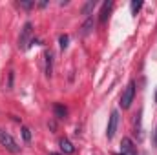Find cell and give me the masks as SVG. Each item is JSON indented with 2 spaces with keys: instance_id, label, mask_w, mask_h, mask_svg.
<instances>
[{
  "instance_id": "cell-1",
  "label": "cell",
  "mask_w": 157,
  "mask_h": 155,
  "mask_svg": "<svg viewBox=\"0 0 157 155\" xmlns=\"http://www.w3.org/2000/svg\"><path fill=\"white\" fill-rule=\"evenodd\" d=\"M133 97H135V82L132 80L126 88H124V91H122V95H121V108L122 110H128L130 106H132V102H133Z\"/></svg>"
},
{
  "instance_id": "cell-2",
  "label": "cell",
  "mask_w": 157,
  "mask_h": 155,
  "mask_svg": "<svg viewBox=\"0 0 157 155\" xmlns=\"http://www.w3.org/2000/svg\"><path fill=\"white\" fill-rule=\"evenodd\" d=\"M0 144H2L6 150H9L11 153H18V152H20V146L17 144V141H15L9 133H6V131H2V130H0Z\"/></svg>"
},
{
  "instance_id": "cell-3",
  "label": "cell",
  "mask_w": 157,
  "mask_h": 155,
  "mask_svg": "<svg viewBox=\"0 0 157 155\" xmlns=\"http://www.w3.org/2000/svg\"><path fill=\"white\" fill-rule=\"evenodd\" d=\"M31 29H33L31 22H26L22 31H20V37H18V47L20 49H28L29 47V44H31Z\"/></svg>"
},
{
  "instance_id": "cell-4",
  "label": "cell",
  "mask_w": 157,
  "mask_h": 155,
  "mask_svg": "<svg viewBox=\"0 0 157 155\" xmlns=\"http://www.w3.org/2000/svg\"><path fill=\"white\" fill-rule=\"evenodd\" d=\"M117 124H119V113L117 112H112L110 120H108V128H106V137L108 139H113V135L117 131Z\"/></svg>"
},
{
  "instance_id": "cell-5",
  "label": "cell",
  "mask_w": 157,
  "mask_h": 155,
  "mask_svg": "<svg viewBox=\"0 0 157 155\" xmlns=\"http://www.w3.org/2000/svg\"><path fill=\"white\" fill-rule=\"evenodd\" d=\"M93 28H95V20H93V17H88V18L84 20V24L80 26V35H82V37H88V35L93 31Z\"/></svg>"
},
{
  "instance_id": "cell-6",
  "label": "cell",
  "mask_w": 157,
  "mask_h": 155,
  "mask_svg": "<svg viewBox=\"0 0 157 155\" xmlns=\"http://www.w3.org/2000/svg\"><path fill=\"white\" fill-rule=\"evenodd\" d=\"M121 155H135L133 153V142H132V139L124 137L121 141Z\"/></svg>"
},
{
  "instance_id": "cell-7",
  "label": "cell",
  "mask_w": 157,
  "mask_h": 155,
  "mask_svg": "<svg viewBox=\"0 0 157 155\" xmlns=\"http://www.w3.org/2000/svg\"><path fill=\"white\" fill-rule=\"evenodd\" d=\"M112 7H113V2H112V0H106V2L102 4L101 17H99L101 22H106V20H108V17H110V13H112Z\"/></svg>"
},
{
  "instance_id": "cell-8",
  "label": "cell",
  "mask_w": 157,
  "mask_h": 155,
  "mask_svg": "<svg viewBox=\"0 0 157 155\" xmlns=\"http://www.w3.org/2000/svg\"><path fill=\"white\" fill-rule=\"evenodd\" d=\"M59 146H60V150H62L66 155H71L73 152H75V146H73L68 139H60V141H59Z\"/></svg>"
},
{
  "instance_id": "cell-9",
  "label": "cell",
  "mask_w": 157,
  "mask_h": 155,
  "mask_svg": "<svg viewBox=\"0 0 157 155\" xmlns=\"http://www.w3.org/2000/svg\"><path fill=\"white\" fill-rule=\"evenodd\" d=\"M53 75V53L46 51V77Z\"/></svg>"
},
{
  "instance_id": "cell-10",
  "label": "cell",
  "mask_w": 157,
  "mask_h": 155,
  "mask_svg": "<svg viewBox=\"0 0 157 155\" xmlns=\"http://www.w3.org/2000/svg\"><path fill=\"white\" fill-rule=\"evenodd\" d=\"M53 112H55V117H57V119H64V117L68 115V110H66L62 104H55V106H53Z\"/></svg>"
},
{
  "instance_id": "cell-11",
  "label": "cell",
  "mask_w": 157,
  "mask_h": 155,
  "mask_svg": "<svg viewBox=\"0 0 157 155\" xmlns=\"http://www.w3.org/2000/svg\"><path fill=\"white\" fill-rule=\"evenodd\" d=\"M95 6H97V2H95V0H88V2L82 6V15H90V13L95 9Z\"/></svg>"
},
{
  "instance_id": "cell-12",
  "label": "cell",
  "mask_w": 157,
  "mask_h": 155,
  "mask_svg": "<svg viewBox=\"0 0 157 155\" xmlns=\"http://www.w3.org/2000/svg\"><path fill=\"white\" fill-rule=\"evenodd\" d=\"M141 7H143V2H141V0H132V4H130V9H132V15H137Z\"/></svg>"
},
{
  "instance_id": "cell-13",
  "label": "cell",
  "mask_w": 157,
  "mask_h": 155,
  "mask_svg": "<svg viewBox=\"0 0 157 155\" xmlns=\"http://www.w3.org/2000/svg\"><path fill=\"white\" fill-rule=\"evenodd\" d=\"M68 42H70V37H68V35H60V39H59L60 49H66V47H68Z\"/></svg>"
},
{
  "instance_id": "cell-14",
  "label": "cell",
  "mask_w": 157,
  "mask_h": 155,
  "mask_svg": "<svg viewBox=\"0 0 157 155\" xmlns=\"http://www.w3.org/2000/svg\"><path fill=\"white\" fill-rule=\"evenodd\" d=\"M22 137H24V141H26V142H29V141H31V130L24 126V128H22Z\"/></svg>"
},
{
  "instance_id": "cell-15",
  "label": "cell",
  "mask_w": 157,
  "mask_h": 155,
  "mask_svg": "<svg viewBox=\"0 0 157 155\" xmlns=\"http://www.w3.org/2000/svg\"><path fill=\"white\" fill-rule=\"evenodd\" d=\"M20 6L28 9V7H31V6H33V2H26V0H22V2H20Z\"/></svg>"
},
{
  "instance_id": "cell-16",
  "label": "cell",
  "mask_w": 157,
  "mask_h": 155,
  "mask_svg": "<svg viewBox=\"0 0 157 155\" xmlns=\"http://www.w3.org/2000/svg\"><path fill=\"white\" fill-rule=\"evenodd\" d=\"M39 6H40V7H46V6H48V2H46V0H42V2H39Z\"/></svg>"
},
{
  "instance_id": "cell-17",
  "label": "cell",
  "mask_w": 157,
  "mask_h": 155,
  "mask_svg": "<svg viewBox=\"0 0 157 155\" xmlns=\"http://www.w3.org/2000/svg\"><path fill=\"white\" fill-rule=\"evenodd\" d=\"M154 141H155V144H157V130H155V137H154Z\"/></svg>"
},
{
  "instance_id": "cell-18",
  "label": "cell",
  "mask_w": 157,
  "mask_h": 155,
  "mask_svg": "<svg viewBox=\"0 0 157 155\" xmlns=\"http://www.w3.org/2000/svg\"><path fill=\"white\" fill-rule=\"evenodd\" d=\"M49 155H60V153H49Z\"/></svg>"
},
{
  "instance_id": "cell-19",
  "label": "cell",
  "mask_w": 157,
  "mask_h": 155,
  "mask_svg": "<svg viewBox=\"0 0 157 155\" xmlns=\"http://www.w3.org/2000/svg\"><path fill=\"white\" fill-rule=\"evenodd\" d=\"M155 100H157V93H155Z\"/></svg>"
}]
</instances>
